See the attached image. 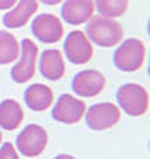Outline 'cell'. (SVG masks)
<instances>
[{"label": "cell", "instance_id": "obj_18", "mask_svg": "<svg viewBox=\"0 0 150 159\" xmlns=\"http://www.w3.org/2000/svg\"><path fill=\"white\" fill-rule=\"evenodd\" d=\"M0 159H18V151L13 144L5 143L0 146Z\"/></svg>", "mask_w": 150, "mask_h": 159}, {"label": "cell", "instance_id": "obj_19", "mask_svg": "<svg viewBox=\"0 0 150 159\" xmlns=\"http://www.w3.org/2000/svg\"><path fill=\"white\" fill-rule=\"evenodd\" d=\"M18 0H0V10H10Z\"/></svg>", "mask_w": 150, "mask_h": 159}, {"label": "cell", "instance_id": "obj_1", "mask_svg": "<svg viewBox=\"0 0 150 159\" xmlns=\"http://www.w3.org/2000/svg\"><path fill=\"white\" fill-rule=\"evenodd\" d=\"M86 37L89 38V42L96 43L97 47L111 48L114 45L122 42L124 27L116 18L96 15V17H91L88 20Z\"/></svg>", "mask_w": 150, "mask_h": 159}, {"label": "cell", "instance_id": "obj_13", "mask_svg": "<svg viewBox=\"0 0 150 159\" xmlns=\"http://www.w3.org/2000/svg\"><path fill=\"white\" fill-rule=\"evenodd\" d=\"M40 71L46 80H51V81H58L64 76V71H66V65H64V58L61 52L58 50H46V52L41 53L40 57Z\"/></svg>", "mask_w": 150, "mask_h": 159}, {"label": "cell", "instance_id": "obj_17", "mask_svg": "<svg viewBox=\"0 0 150 159\" xmlns=\"http://www.w3.org/2000/svg\"><path fill=\"white\" fill-rule=\"evenodd\" d=\"M127 7L129 0H94V8H97L102 17L109 18L122 17L127 12Z\"/></svg>", "mask_w": 150, "mask_h": 159}, {"label": "cell", "instance_id": "obj_14", "mask_svg": "<svg viewBox=\"0 0 150 159\" xmlns=\"http://www.w3.org/2000/svg\"><path fill=\"white\" fill-rule=\"evenodd\" d=\"M25 103L27 106L32 109V111H45L48 109L49 106L53 104V99H54V94H53V89L46 86V84H41V83H33L32 86H28L25 89Z\"/></svg>", "mask_w": 150, "mask_h": 159}, {"label": "cell", "instance_id": "obj_20", "mask_svg": "<svg viewBox=\"0 0 150 159\" xmlns=\"http://www.w3.org/2000/svg\"><path fill=\"white\" fill-rule=\"evenodd\" d=\"M41 3H45V5H58L59 2H63V0H40Z\"/></svg>", "mask_w": 150, "mask_h": 159}, {"label": "cell", "instance_id": "obj_15", "mask_svg": "<svg viewBox=\"0 0 150 159\" xmlns=\"http://www.w3.org/2000/svg\"><path fill=\"white\" fill-rule=\"evenodd\" d=\"M23 121V109L15 99H3L0 103V128L15 131Z\"/></svg>", "mask_w": 150, "mask_h": 159}, {"label": "cell", "instance_id": "obj_12", "mask_svg": "<svg viewBox=\"0 0 150 159\" xmlns=\"http://www.w3.org/2000/svg\"><path fill=\"white\" fill-rule=\"evenodd\" d=\"M36 10H38L36 0H18L15 3V7H12L8 13L3 15V25L7 28H22L36 13Z\"/></svg>", "mask_w": 150, "mask_h": 159}, {"label": "cell", "instance_id": "obj_16", "mask_svg": "<svg viewBox=\"0 0 150 159\" xmlns=\"http://www.w3.org/2000/svg\"><path fill=\"white\" fill-rule=\"evenodd\" d=\"M20 43L13 33L0 30V65H10L18 60Z\"/></svg>", "mask_w": 150, "mask_h": 159}, {"label": "cell", "instance_id": "obj_8", "mask_svg": "<svg viewBox=\"0 0 150 159\" xmlns=\"http://www.w3.org/2000/svg\"><path fill=\"white\" fill-rule=\"evenodd\" d=\"M33 37L43 43H56L63 38L64 27L56 15L51 13H40L32 22Z\"/></svg>", "mask_w": 150, "mask_h": 159}, {"label": "cell", "instance_id": "obj_7", "mask_svg": "<svg viewBox=\"0 0 150 159\" xmlns=\"http://www.w3.org/2000/svg\"><path fill=\"white\" fill-rule=\"evenodd\" d=\"M63 48H64V53H66V58L73 65L88 63L94 55L92 43L89 42L86 33L81 32V30H73V32H69L66 40H64Z\"/></svg>", "mask_w": 150, "mask_h": 159}, {"label": "cell", "instance_id": "obj_9", "mask_svg": "<svg viewBox=\"0 0 150 159\" xmlns=\"http://www.w3.org/2000/svg\"><path fill=\"white\" fill-rule=\"evenodd\" d=\"M86 113V104L81 99L74 98L73 94H61L58 98L56 104L53 106L51 116L54 121L64 123V124H76L83 119Z\"/></svg>", "mask_w": 150, "mask_h": 159}, {"label": "cell", "instance_id": "obj_3", "mask_svg": "<svg viewBox=\"0 0 150 159\" xmlns=\"http://www.w3.org/2000/svg\"><path fill=\"white\" fill-rule=\"evenodd\" d=\"M117 103L129 116H142L148 111V93L137 83H126L117 89Z\"/></svg>", "mask_w": 150, "mask_h": 159}, {"label": "cell", "instance_id": "obj_6", "mask_svg": "<svg viewBox=\"0 0 150 159\" xmlns=\"http://www.w3.org/2000/svg\"><path fill=\"white\" fill-rule=\"evenodd\" d=\"M121 121V109L112 103L92 104L86 111V124L94 131H106Z\"/></svg>", "mask_w": 150, "mask_h": 159}, {"label": "cell", "instance_id": "obj_4", "mask_svg": "<svg viewBox=\"0 0 150 159\" xmlns=\"http://www.w3.org/2000/svg\"><path fill=\"white\" fill-rule=\"evenodd\" d=\"M46 144H48V133L40 124H28L17 136L18 152L27 157L40 156L46 149Z\"/></svg>", "mask_w": 150, "mask_h": 159}, {"label": "cell", "instance_id": "obj_2", "mask_svg": "<svg viewBox=\"0 0 150 159\" xmlns=\"http://www.w3.org/2000/svg\"><path fill=\"white\" fill-rule=\"evenodd\" d=\"M145 53H147V48L142 40L129 38V40H124L117 47V50L114 52L112 61L116 65V68L121 70V71H126V73L137 71L145 61Z\"/></svg>", "mask_w": 150, "mask_h": 159}, {"label": "cell", "instance_id": "obj_11", "mask_svg": "<svg viewBox=\"0 0 150 159\" xmlns=\"http://www.w3.org/2000/svg\"><path fill=\"white\" fill-rule=\"evenodd\" d=\"M94 13V0H64L61 18L69 25H83Z\"/></svg>", "mask_w": 150, "mask_h": 159}, {"label": "cell", "instance_id": "obj_5", "mask_svg": "<svg viewBox=\"0 0 150 159\" xmlns=\"http://www.w3.org/2000/svg\"><path fill=\"white\" fill-rule=\"evenodd\" d=\"M36 55L38 47L33 40L25 38L20 45V60L12 66V80L17 83H27L35 76L36 70Z\"/></svg>", "mask_w": 150, "mask_h": 159}, {"label": "cell", "instance_id": "obj_21", "mask_svg": "<svg viewBox=\"0 0 150 159\" xmlns=\"http://www.w3.org/2000/svg\"><path fill=\"white\" fill-rule=\"evenodd\" d=\"M54 159H76V157L71 156V154H58Z\"/></svg>", "mask_w": 150, "mask_h": 159}, {"label": "cell", "instance_id": "obj_22", "mask_svg": "<svg viewBox=\"0 0 150 159\" xmlns=\"http://www.w3.org/2000/svg\"><path fill=\"white\" fill-rule=\"evenodd\" d=\"M0 144H2V133H0Z\"/></svg>", "mask_w": 150, "mask_h": 159}, {"label": "cell", "instance_id": "obj_10", "mask_svg": "<svg viewBox=\"0 0 150 159\" xmlns=\"http://www.w3.org/2000/svg\"><path fill=\"white\" fill-rule=\"evenodd\" d=\"M106 86V78L97 70H83L71 81L73 93L83 98H92L99 94Z\"/></svg>", "mask_w": 150, "mask_h": 159}]
</instances>
